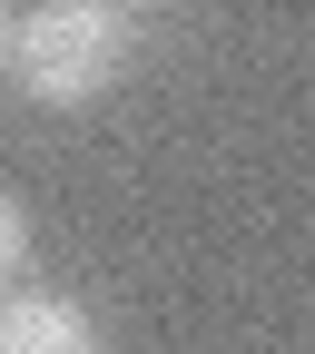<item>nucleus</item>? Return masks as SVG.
Masks as SVG:
<instances>
[{"label": "nucleus", "mask_w": 315, "mask_h": 354, "mask_svg": "<svg viewBox=\"0 0 315 354\" xmlns=\"http://www.w3.org/2000/svg\"><path fill=\"white\" fill-rule=\"evenodd\" d=\"M10 50H20V20H10V10H0V69H10Z\"/></svg>", "instance_id": "obj_4"}, {"label": "nucleus", "mask_w": 315, "mask_h": 354, "mask_svg": "<svg viewBox=\"0 0 315 354\" xmlns=\"http://www.w3.org/2000/svg\"><path fill=\"white\" fill-rule=\"evenodd\" d=\"M20 266H30V207L0 187V295H10V276H20Z\"/></svg>", "instance_id": "obj_3"}, {"label": "nucleus", "mask_w": 315, "mask_h": 354, "mask_svg": "<svg viewBox=\"0 0 315 354\" xmlns=\"http://www.w3.org/2000/svg\"><path fill=\"white\" fill-rule=\"evenodd\" d=\"M0 354H99V325H89V305H69V295L10 286L0 295Z\"/></svg>", "instance_id": "obj_2"}, {"label": "nucleus", "mask_w": 315, "mask_h": 354, "mask_svg": "<svg viewBox=\"0 0 315 354\" xmlns=\"http://www.w3.org/2000/svg\"><path fill=\"white\" fill-rule=\"evenodd\" d=\"M128 50H138V20L118 10V0H39V10H20V88L50 109H89L109 99V88L128 79Z\"/></svg>", "instance_id": "obj_1"}]
</instances>
